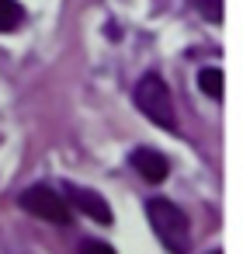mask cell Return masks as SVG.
<instances>
[{"label":"cell","instance_id":"6da1fadb","mask_svg":"<svg viewBox=\"0 0 243 254\" xmlns=\"http://www.w3.org/2000/svg\"><path fill=\"white\" fill-rule=\"evenodd\" d=\"M146 219L156 233V240L170 251V254H188L191 237H188V216L181 205H174L170 198H149L146 202Z\"/></svg>","mask_w":243,"mask_h":254},{"label":"cell","instance_id":"7a4b0ae2","mask_svg":"<svg viewBox=\"0 0 243 254\" xmlns=\"http://www.w3.org/2000/svg\"><path fill=\"white\" fill-rule=\"evenodd\" d=\"M136 108L149 119V122H156L160 129H167V132H177V112H174V98H170V87L163 84V77L160 73H146V77H139V84H136Z\"/></svg>","mask_w":243,"mask_h":254},{"label":"cell","instance_id":"3957f363","mask_svg":"<svg viewBox=\"0 0 243 254\" xmlns=\"http://www.w3.org/2000/svg\"><path fill=\"white\" fill-rule=\"evenodd\" d=\"M18 202H21L25 212H32V216H39V219H46V223L70 226V205H66V198H63L59 191L46 188V185H32V188H25Z\"/></svg>","mask_w":243,"mask_h":254},{"label":"cell","instance_id":"277c9868","mask_svg":"<svg viewBox=\"0 0 243 254\" xmlns=\"http://www.w3.org/2000/svg\"><path fill=\"white\" fill-rule=\"evenodd\" d=\"M129 164H132V167H136V174H139L143 181H149V185H160V181L170 174V160H167L163 153L149 150V146H139V150H132Z\"/></svg>","mask_w":243,"mask_h":254},{"label":"cell","instance_id":"5b68a950","mask_svg":"<svg viewBox=\"0 0 243 254\" xmlns=\"http://www.w3.org/2000/svg\"><path fill=\"white\" fill-rule=\"evenodd\" d=\"M66 198H70V205H77L84 216H91V219H97V223H111V209H108L104 195H97V191H91V188H80V185H66Z\"/></svg>","mask_w":243,"mask_h":254},{"label":"cell","instance_id":"8992f818","mask_svg":"<svg viewBox=\"0 0 243 254\" xmlns=\"http://www.w3.org/2000/svg\"><path fill=\"white\" fill-rule=\"evenodd\" d=\"M25 21V7L18 0H0V32H14Z\"/></svg>","mask_w":243,"mask_h":254},{"label":"cell","instance_id":"52a82bcc","mask_svg":"<svg viewBox=\"0 0 243 254\" xmlns=\"http://www.w3.org/2000/svg\"><path fill=\"white\" fill-rule=\"evenodd\" d=\"M198 87H201V94L222 101V70H219V66H205V70L198 73Z\"/></svg>","mask_w":243,"mask_h":254},{"label":"cell","instance_id":"ba28073f","mask_svg":"<svg viewBox=\"0 0 243 254\" xmlns=\"http://www.w3.org/2000/svg\"><path fill=\"white\" fill-rule=\"evenodd\" d=\"M205 21H222V0H191Z\"/></svg>","mask_w":243,"mask_h":254},{"label":"cell","instance_id":"9c48e42d","mask_svg":"<svg viewBox=\"0 0 243 254\" xmlns=\"http://www.w3.org/2000/svg\"><path fill=\"white\" fill-rule=\"evenodd\" d=\"M77 254H115V247H111V244H104V240L87 237V240H80V251H77Z\"/></svg>","mask_w":243,"mask_h":254},{"label":"cell","instance_id":"30bf717a","mask_svg":"<svg viewBox=\"0 0 243 254\" xmlns=\"http://www.w3.org/2000/svg\"><path fill=\"white\" fill-rule=\"evenodd\" d=\"M212 254H222V251H212Z\"/></svg>","mask_w":243,"mask_h":254}]
</instances>
